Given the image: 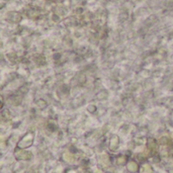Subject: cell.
Wrapping results in <instances>:
<instances>
[{"mask_svg": "<svg viewBox=\"0 0 173 173\" xmlns=\"http://www.w3.org/2000/svg\"><path fill=\"white\" fill-rule=\"evenodd\" d=\"M33 133H27L21 140L18 142L17 147L20 148V149H26V148H28L33 145Z\"/></svg>", "mask_w": 173, "mask_h": 173, "instance_id": "6da1fadb", "label": "cell"}, {"mask_svg": "<svg viewBox=\"0 0 173 173\" xmlns=\"http://www.w3.org/2000/svg\"><path fill=\"white\" fill-rule=\"evenodd\" d=\"M15 157L18 160H28L31 158V154L29 152L24 151V149L18 148L17 150H15Z\"/></svg>", "mask_w": 173, "mask_h": 173, "instance_id": "7a4b0ae2", "label": "cell"}, {"mask_svg": "<svg viewBox=\"0 0 173 173\" xmlns=\"http://www.w3.org/2000/svg\"><path fill=\"white\" fill-rule=\"evenodd\" d=\"M118 145H120V139H118L117 136L113 135L110 138V141H109V149L111 151H115L118 148Z\"/></svg>", "mask_w": 173, "mask_h": 173, "instance_id": "3957f363", "label": "cell"}, {"mask_svg": "<svg viewBox=\"0 0 173 173\" xmlns=\"http://www.w3.org/2000/svg\"><path fill=\"white\" fill-rule=\"evenodd\" d=\"M127 168L131 173H136L139 170V165L135 161H130V162L127 163Z\"/></svg>", "mask_w": 173, "mask_h": 173, "instance_id": "277c9868", "label": "cell"}, {"mask_svg": "<svg viewBox=\"0 0 173 173\" xmlns=\"http://www.w3.org/2000/svg\"><path fill=\"white\" fill-rule=\"evenodd\" d=\"M127 163V157L126 155H120L117 157V165H125Z\"/></svg>", "mask_w": 173, "mask_h": 173, "instance_id": "5b68a950", "label": "cell"}, {"mask_svg": "<svg viewBox=\"0 0 173 173\" xmlns=\"http://www.w3.org/2000/svg\"><path fill=\"white\" fill-rule=\"evenodd\" d=\"M140 173H152V168L149 164H144V165L141 167Z\"/></svg>", "mask_w": 173, "mask_h": 173, "instance_id": "8992f818", "label": "cell"}, {"mask_svg": "<svg viewBox=\"0 0 173 173\" xmlns=\"http://www.w3.org/2000/svg\"><path fill=\"white\" fill-rule=\"evenodd\" d=\"M63 159L66 161V162H72V161L74 160V157H73V155H72V154L67 153V154H64Z\"/></svg>", "mask_w": 173, "mask_h": 173, "instance_id": "52a82bcc", "label": "cell"}, {"mask_svg": "<svg viewBox=\"0 0 173 173\" xmlns=\"http://www.w3.org/2000/svg\"><path fill=\"white\" fill-rule=\"evenodd\" d=\"M148 147H149V149L153 150V149H156V142L153 140V139H149V141H148Z\"/></svg>", "mask_w": 173, "mask_h": 173, "instance_id": "ba28073f", "label": "cell"}, {"mask_svg": "<svg viewBox=\"0 0 173 173\" xmlns=\"http://www.w3.org/2000/svg\"><path fill=\"white\" fill-rule=\"evenodd\" d=\"M65 173H78L75 169H68Z\"/></svg>", "mask_w": 173, "mask_h": 173, "instance_id": "9c48e42d", "label": "cell"}]
</instances>
